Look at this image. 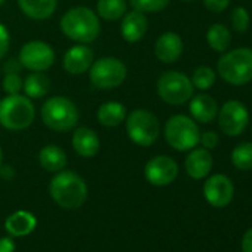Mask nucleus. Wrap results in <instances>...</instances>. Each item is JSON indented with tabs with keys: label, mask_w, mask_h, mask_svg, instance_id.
Returning <instances> with one entry per match:
<instances>
[{
	"label": "nucleus",
	"mask_w": 252,
	"mask_h": 252,
	"mask_svg": "<svg viewBox=\"0 0 252 252\" xmlns=\"http://www.w3.org/2000/svg\"><path fill=\"white\" fill-rule=\"evenodd\" d=\"M122 18L123 20L120 26V33L126 42L137 43L146 36L147 29H149V21L143 12L131 11V12H126Z\"/></svg>",
	"instance_id": "16"
},
{
	"label": "nucleus",
	"mask_w": 252,
	"mask_h": 252,
	"mask_svg": "<svg viewBox=\"0 0 252 252\" xmlns=\"http://www.w3.org/2000/svg\"><path fill=\"white\" fill-rule=\"evenodd\" d=\"M212 165H214V159H212L209 150L196 149V147L190 152V155L186 158V162H184L186 172L193 180L206 178L212 169Z\"/></svg>",
	"instance_id": "17"
},
{
	"label": "nucleus",
	"mask_w": 252,
	"mask_h": 252,
	"mask_svg": "<svg viewBox=\"0 0 252 252\" xmlns=\"http://www.w3.org/2000/svg\"><path fill=\"white\" fill-rule=\"evenodd\" d=\"M14 251H15V243L9 237L0 239V252H14Z\"/></svg>",
	"instance_id": "37"
},
{
	"label": "nucleus",
	"mask_w": 252,
	"mask_h": 252,
	"mask_svg": "<svg viewBox=\"0 0 252 252\" xmlns=\"http://www.w3.org/2000/svg\"><path fill=\"white\" fill-rule=\"evenodd\" d=\"M5 2H6V0H0V6H2V5H3Z\"/></svg>",
	"instance_id": "40"
},
{
	"label": "nucleus",
	"mask_w": 252,
	"mask_h": 252,
	"mask_svg": "<svg viewBox=\"0 0 252 252\" xmlns=\"http://www.w3.org/2000/svg\"><path fill=\"white\" fill-rule=\"evenodd\" d=\"M39 162L42 168L48 172H60L67 165V156L64 150L58 146H45L39 153Z\"/></svg>",
	"instance_id": "23"
},
{
	"label": "nucleus",
	"mask_w": 252,
	"mask_h": 252,
	"mask_svg": "<svg viewBox=\"0 0 252 252\" xmlns=\"http://www.w3.org/2000/svg\"><path fill=\"white\" fill-rule=\"evenodd\" d=\"M96 119L105 128H116L126 119V107L117 101H107L99 105Z\"/></svg>",
	"instance_id": "22"
},
{
	"label": "nucleus",
	"mask_w": 252,
	"mask_h": 252,
	"mask_svg": "<svg viewBox=\"0 0 252 252\" xmlns=\"http://www.w3.org/2000/svg\"><path fill=\"white\" fill-rule=\"evenodd\" d=\"M49 193L61 208L77 209L86 202L88 186L76 172L60 171L49 184Z\"/></svg>",
	"instance_id": "2"
},
{
	"label": "nucleus",
	"mask_w": 252,
	"mask_h": 252,
	"mask_svg": "<svg viewBox=\"0 0 252 252\" xmlns=\"http://www.w3.org/2000/svg\"><path fill=\"white\" fill-rule=\"evenodd\" d=\"M190 114L194 120L200 123H211L215 120L218 114V104L217 101L206 94H199L190 98Z\"/></svg>",
	"instance_id": "19"
},
{
	"label": "nucleus",
	"mask_w": 252,
	"mask_h": 252,
	"mask_svg": "<svg viewBox=\"0 0 252 252\" xmlns=\"http://www.w3.org/2000/svg\"><path fill=\"white\" fill-rule=\"evenodd\" d=\"M190 80H191L194 88H197L200 91H206V89H211L215 85L217 76H215V71L211 67L202 65V67H197L194 70Z\"/></svg>",
	"instance_id": "28"
},
{
	"label": "nucleus",
	"mask_w": 252,
	"mask_h": 252,
	"mask_svg": "<svg viewBox=\"0 0 252 252\" xmlns=\"http://www.w3.org/2000/svg\"><path fill=\"white\" fill-rule=\"evenodd\" d=\"M43 123L55 132H67L79 122V110L67 96H51L40 108Z\"/></svg>",
	"instance_id": "5"
},
{
	"label": "nucleus",
	"mask_w": 252,
	"mask_h": 252,
	"mask_svg": "<svg viewBox=\"0 0 252 252\" xmlns=\"http://www.w3.org/2000/svg\"><path fill=\"white\" fill-rule=\"evenodd\" d=\"M128 9L126 0H98L96 2V15L105 21L120 20Z\"/></svg>",
	"instance_id": "25"
},
{
	"label": "nucleus",
	"mask_w": 252,
	"mask_h": 252,
	"mask_svg": "<svg viewBox=\"0 0 252 252\" xmlns=\"http://www.w3.org/2000/svg\"><path fill=\"white\" fill-rule=\"evenodd\" d=\"M23 79L18 73H6L3 77V91L8 95L20 94L23 91Z\"/></svg>",
	"instance_id": "31"
},
{
	"label": "nucleus",
	"mask_w": 252,
	"mask_h": 252,
	"mask_svg": "<svg viewBox=\"0 0 252 252\" xmlns=\"http://www.w3.org/2000/svg\"><path fill=\"white\" fill-rule=\"evenodd\" d=\"M183 2H194V0H183Z\"/></svg>",
	"instance_id": "41"
},
{
	"label": "nucleus",
	"mask_w": 252,
	"mask_h": 252,
	"mask_svg": "<svg viewBox=\"0 0 252 252\" xmlns=\"http://www.w3.org/2000/svg\"><path fill=\"white\" fill-rule=\"evenodd\" d=\"M2 162H3V150L0 147V166H2Z\"/></svg>",
	"instance_id": "39"
},
{
	"label": "nucleus",
	"mask_w": 252,
	"mask_h": 252,
	"mask_svg": "<svg viewBox=\"0 0 252 252\" xmlns=\"http://www.w3.org/2000/svg\"><path fill=\"white\" fill-rule=\"evenodd\" d=\"M129 3L134 11L143 12V14H155L163 11L169 0H129Z\"/></svg>",
	"instance_id": "29"
},
{
	"label": "nucleus",
	"mask_w": 252,
	"mask_h": 252,
	"mask_svg": "<svg viewBox=\"0 0 252 252\" xmlns=\"http://www.w3.org/2000/svg\"><path fill=\"white\" fill-rule=\"evenodd\" d=\"M165 140L177 152L193 150L200 140L199 126L191 117L175 114L165 125Z\"/></svg>",
	"instance_id": "7"
},
{
	"label": "nucleus",
	"mask_w": 252,
	"mask_h": 252,
	"mask_svg": "<svg viewBox=\"0 0 252 252\" xmlns=\"http://www.w3.org/2000/svg\"><path fill=\"white\" fill-rule=\"evenodd\" d=\"M126 134L129 140L140 147H150L160 134L159 119L149 110L138 108L126 116Z\"/></svg>",
	"instance_id": "6"
},
{
	"label": "nucleus",
	"mask_w": 252,
	"mask_h": 252,
	"mask_svg": "<svg viewBox=\"0 0 252 252\" xmlns=\"http://www.w3.org/2000/svg\"><path fill=\"white\" fill-rule=\"evenodd\" d=\"M144 175L150 184L156 187H165L175 181L178 175V165L172 158L160 155L147 162Z\"/></svg>",
	"instance_id": "12"
},
{
	"label": "nucleus",
	"mask_w": 252,
	"mask_h": 252,
	"mask_svg": "<svg viewBox=\"0 0 252 252\" xmlns=\"http://www.w3.org/2000/svg\"><path fill=\"white\" fill-rule=\"evenodd\" d=\"M92 63H94V52L85 43L71 46L65 52L63 60L64 70L73 76H80L86 73L91 68Z\"/></svg>",
	"instance_id": "15"
},
{
	"label": "nucleus",
	"mask_w": 252,
	"mask_h": 252,
	"mask_svg": "<svg viewBox=\"0 0 252 252\" xmlns=\"http://www.w3.org/2000/svg\"><path fill=\"white\" fill-rule=\"evenodd\" d=\"M242 252H252V228H249L242 237Z\"/></svg>",
	"instance_id": "36"
},
{
	"label": "nucleus",
	"mask_w": 252,
	"mask_h": 252,
	"mask_svg": "<svg viewBox=\"0 0 252 252\" xmlns=\"http://www.w3.org/2000/svg\"><path fill=\"white\" fill-rule=\"evenodd\" d=\"M61 32L77 43H91L99 36V18L89 8H71L61 18Z\"/></svg>",
	"instance_id": "1"
},
{
	"label": "nucleus",
	"mask_w": 252,
	"mask_h": 252,
	"mask_svg": "<svg viewBox=\"0 0 252 252\" xmlns=\"http://www.w3.org/2000/svg\"><path fill=\"white\" fill-rule=\"evenodd\" d=\"M220 77L233 86H242L252 82V49L237 48L225 52L217 63Z\"/></svg>",
	"instance_id": "3"
},
{
	"label": "nucleus",
	"mask_w": 252,
	"mask_h": 252,
	"mask_svg": "<svg viewBox=\"0 0 252 252\" xmlns=\"http://www.w3.org/2000/svg\"><path fill=\"white\" fill-rule=\"evenodd\" d=\"M205 8L214 14H220L225 11L230 5V0H203Z\"/></svg>",
	"instance_id": "34"
},
{
	"label": "nucleus",
	"mask_w": 252,
	"mask_h": 252,
	"mask_svg": "<svg viewBox=\"0 0 252 252\" xmlns=\"http://www.w3.org/2000/svg\"><path fill=\"white\" fill-rule=\"evenodd\" d=\"M203 196L206 202L214 208L227 206L234 196V186L227 175L215 174L211 175L203 186Z\"/></svg>",
	"instance_id": "13"
},
{
	"label": "nucleus",
	"mask_w": 252,
	"mask_h": 252,
	"mask_svg": "<svg viewBox=\"0 0 252 252\" xmlns=\"http://www.w3.org/2000/svg\"><path fill=\"white\" fill-rule=\"evenodd\" d=\"M18 60L30 71H46L55 63V51L46 42L32 40L21 48Z\"/></svg>",
	"instance_id": "11"
},
{
	"label": "nucleus",
	"mask_w": 252,
	"mask_h": 252,
	"mask_svg": "<svg viewBox=\"0 0 252 252\" xmlns=\"http://www.w3.org/2000/svg\"><path fill=\"white\" fill-rule=\"evenodd\" d=\"M36 116L32 99L21 94L8 95L0 99V125L9 131L27 129Z\"/></svg>",
	"instance_id": "4"
},
{
	"label": "nucleus",
	"mask_w": 252,
	"mask_h": 252,
	"mask_svg": "<svg viewBox=\"0 0 252 252\" xmlns=\"http://www.w3.org/2000/svg\"><path fill=\"white\" fill-rule=\"evenodd\" d=\"M218 141H220V138H218L217 132H214V131H206V132L200 134V140H199V143L206 150H214L218 146Z\"/></svg>",
	"instance_id": "33"
},
{
	"label": "nucleus",
	"mask_w": 252,
	"mask_h": 252,
	"mask_svg": "<svg viewBox=\"0 0 252 252\" xmlns=\"http://www.w3.org/2000/svg\"><path fill=\"white\" fill-rule=\"evenodd\" d=\"M0 175L5 180H12L15 177V171L11 166H0Z\"/></svg>",
	"instance_id": "38"
},
{
	"label": "nucleus",
	"mask_w": 252,
	"mask_h": 252,
	"mask_svg": "<svg viewBox=\"0 0 252 252\" xmlns=\"http://www.w3.org/2000/svg\"><path fill=\"white\" fill-rule=\"evenodd\" d=\"M218 126L227 137H239L246 129L249 122V113L243 102L230 99L222 104L218 114Z\"/></svg>",
	"instance_id": "10"
},
{
	"label": "nucleus",
	"mask_w": 252,
	"mask_h": 252,
	"mask_svg": "<svg viewBox=\"0 0 252 252\" xmlns=\"http://www.w3.org/2000/svg\"><path fill=\"white\" fill-rule=\"evenodd\" d=\"M231 26L233 29L237 32V33H245L248 29H249V24H251V17H249V12L243 8V6H237L233 9L231 12Z\"/></svg>",
	"instance_id": "30"
},
{
	"label": "nucleus",
	"mask_w": 252,
	"mask_h": 252,
	"mask_svg": "<svg viewBox=\"0 0 252 252\" xmlns=\"http://www.w3.org/2000/svg\"><path fill=\"white\" fill-rule=\"evenodd\" d=\"M184 43L178 33L166 32L160 34L155 43V55L163 64H172L180 60L183 55Z\"/></svg>",
	"instance_id": "14"
},
{
	"label": "nucleus",
	"mask_w": 252,
	"mask_h": 252,
	"mask_svg": "<svg viewBox=\"0 0 252 252\" xmlns=\"http://www.w3.org/2000/svg\"><path fill=\"white\" fill-rule=\"evenodd\" d=\"M156 89L165 102L171 105H181L193 96L194 86L184 73L166 71L159 77Z\"/></svg>",
	"instance_id": "9"
},
{
	"label": "nucleus",
	"mask_w": 252,
	"mask_h": 252,
	"mask_svg": "<svg viewBox=\"0 0 252 252\" xmlns=\"http://www.w3.org/2000/svg\"><path fill=\"white\" fill-rule=\"evenodd\" d=\"M128 74L123 61L114 57H104L92 63L89 68V80L98 89L119 88Z\"/></svg>",
	"instance_id": "8"
},
{
	"label": "nucleus",
	"mask_w": 252,
	"mask_h": 252,
	"mask_svg": "<svg viewBox=\"0 0 252 252\" xmlns=\"http://www.w3.org/2000/svg\"><path fill=\"white\" fill-rule=\"evenodd\" d=\"M20 9L32 20L43 21L54 15L58 0H18Z\"/></svg>",
	"instance_id": "20"
},
{
	"label": "nucleus",
	"mask_w": 252,
	"mask_h": 252,
	"mask_svg": "<svg viewBox=\"0 0 252 252\" xmlns=\"http://www.w3.org/2000/svg\"><path fill=\"white\" fill-rule=\"evenodd\" d=\"M23 68V65H21V63H20V60H9V61H6V64L3 65V70H5V74L6 73H20V70Z\"/></svg>",
	"instance_id": "35"
},
{
	"label": "nucleus",
	"mask_w": 252,
	"mask_h": 252,
	"mask_svg": "<svg viewBox=\"0 0 252 252\" xmlns=\"http://www.w3.org/2000/svg\"><path fill=\"white\" fill-rule=\"evenodd\" d=\"M206 42L215 52H225L231 43V33L222 24H214L206 32Z\"/></svg>",
	"instance_id": "26"
},
{
	"label": "nucleus",
	"mask_w": 252,
	"mask_h": 252,
	"mask_svg": "<svg viewBox=\"0 0 252 252\" xmlns=\"http://www.w3.org/2000/svg\"><path fill=\"white\" fill-rule=\"evenodd\" d=\"M9 46H11V34H9V30L6 29L5 24L0 23V60H2L8 54Z\"/></svg>",
	"instance_id": "32"
},
{
	"label": "nucleus",
	"mask_w": 252,
	"mask_h": 252,
	"mask_svg": "<svg viewBox=\"0 0 252 252\" xmlns=\"http://www.w3.org/2000/svg\"><path fill=\"white\" fill-rule=\"evenodd\" d=\"M73 149L82 158H94L99 152V138L96 132L86 126L77 128L73 134Z\"/></svg>",
	"instance_id": "18"
},
{
	"label": "nucleus",
	"mask_w": 252,
	"mask_h": 252,
	"mask_svg": "<svg viewBox=\"0 0 252 252\" xmlns=\"http://www.w3.org/2000/svg\"><path fill=\"white\" fill-rule=\"evenodd\" d=\"M231 163L239 171L252 169V143H240L231 152Z\"/></svg>",
	"instance_id": "27"
},
{
	"label": "nucleus",
	"mask_w": 252,
	"mask_h": 252,
	"mask_svg": "<svg viewBox=\"0 0 252 252\" xmlns=\"http://www.w3.org/2000/svg\"><path fill=\"white\" fill-rule=\"evenodd\" d=\"M51 88V80L43 71L30 73L23 82V89L29 98H43Z\"/></svg>",
	"instance_id": "24"
},
{
	"label": "nucleus",
	"mask_w": 252,
	"mask_h": 252,
	"mask_svg": "<svg viewBox=\"0 0 252 252\" xmlns=\"http://www.w3.org/2000/svg\"><path fill=\"white\" fill-rule=\"evenodd\" d=\"M37 225V220L32 212L27 211H17L12 215L8 217L5 227L8 230L9 234L15 236V237H21V236H27L30 234Z\"/></svg>",
	"instance_id": "21"
}]
</instances>
